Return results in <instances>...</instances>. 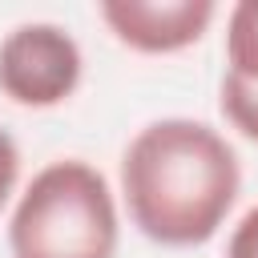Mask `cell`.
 Listing matches in <instances>:
<instances>
[{"label":"cell","instance_id":"3957f363","mask_svg":"<svg viewBox=\"0 0 258 258\" xmlns=\"http://www.w3.org/2000/svg\"><path fill=\"white\" fill-rule=\"evenodd\" d=\"M81 44L48 20L16 24L0 40V89L16 105L48 109L73 97L81 85Z\"/></svg>","mask_w":258,"mask_h":258},{"label":"cell","instance_id":"5b68a950","mask_svg":"<svg viewBox=\"0 0 258 258\" xmlns=\"http://www.w3.org/2000/svg\"><path fill=\"white\" fill-rule=\"evenodd\" d=\"M226 73L258 81V0H242L226 20Z\"/></svg>","mask_w":258,"mask_h":258},{"label":"cell","instance_id":"8992f818","mask_svg":"<svg viewBox=\"0 0 258 258\" xmlns=\"http://www.w3.org/2000/svg\"><path fill=\"white\" fill-rule=\"evenodd\" d=\"M222 113L242 137L258 141V81L222 73Z\"/></svg>","mask_w":258,"mask_h":258},{"label":"cell","instance_id":"52a82bcc","mask_svg":"<svg viewBox=\"0 0 258 258\" xmlns=\"http://www.w3.org/2000/svg\"><path fill=\"white\" fill-rule=\"evenodd\" d=\"M226 258H258V206L242 214V222L234 226L230 242H226Z\"/></svg>","mask_w":258,"mask_h":258},{"label":"cell","instance_id":"277c9868","mask_svg":"<svg viewBox=\"0 0 258 258\" xmlns=\"http://www.w3.org/2000/svg\"><path fill=\"white\" fill-rule=\"evenodd\" d=\"M210 0H105L101 20L137 52H181L202 40L214 20Z\"/></svg>","mask_w":258,"mask_h":258},{"label":"cell","instance_id":"7a4b0ae2","mask_svg":"<svg viewBox=\"0 0 258 258\" xmlns=\"http://www.w3.org/2000/svg\"><path fill=\"white\" fill-rule=\"evenodd\" d=\"M12 258H113L117 202L101 169L64 157L44 165L8 222Z\"/></svg>","mask_w":258,"mask_h":258},{"label":"cell","instance_id":"ba28073f","mask_svg":"<svg viewBox=\"0 0 258 258\" xmlns=\"http://www.w3.org/2000/svg\"><path fill=\"white\" fill-rule=\"evenodd\" d=\"M16 177H20V149H16L12 133H8V129H0V206L12 198Z\"/></svg>","mask_w":258,"mask_h":258},{"label":"cell","instance_id":"6da1fadb","mask_svg":"<svg viewBox=\"0 0 258 258\" xmlns=\"http://www.w3.org/2000/svg\"><path fill=\"white\" fill-rule=\"evenodd\" d=\"M242 189L234 145L194 117L149 121L121 157V194L133 226L161 246H202Z\"/></svg>","mask_w":258,"mask_h":258}]
</instances>
